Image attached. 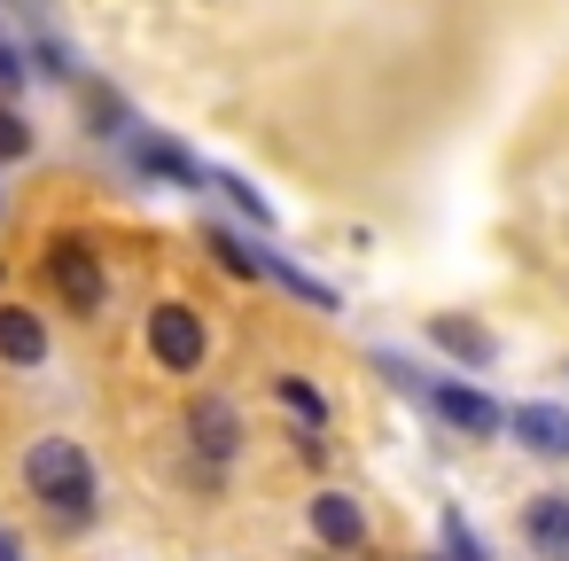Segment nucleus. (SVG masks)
<instances>
[{"mask_svg": "<svg viewBox=\"0 0 569 561\" xmlns=\"http://www.w3.org/2000/svg\"><path fill=\"white\" fill-rule=\"evenodd\" d=\"M429 343H437L445 359H460V367H491V359H499L491 328L468 320V312H437V320H429Z\"/></svg>", "mask_w": 569, "mask_h": 561, "instance_id": "obj_11", "label": "nucleus"}, {"mask_svg": "<svg viewBox=\"0 0 569 561\" xmlns=\"http://www.w3.org/2000/svg\"><path fill=\"white\" fill-rule=\"evenodd\" d=\"M0 219H9V188H0Z\"/></svg>", "mask_w": 569, "mask_h": 561, "instance_id": "obj_20", "label": "nucleus"}, {"mask_svg": "<svg viewBox=\"0 0 569 561\" xmlns=\"http://www.w3.org/2000/svg\"><path fill=\"white\" fill-rule=\"evenodd\" d=\"M0 561H24V538H17L9 522H0Z\"/></svg>", "mask_w": 569, "mask_h": 561, "instance_id": "obj_19", "label": "nucleus"}, {"mask_svg": "<svg viewBox=\"0 0 569 561\" xmlns=\"http://www.w3.org/2000/svg\"><path fill=\"white\" fill-rule=\"evenodd\" d=\"M126 149H133V164L149 172V180H172V188H211V172L172 141V133H157V126H133L126 133Z\"/></svg>", "mask_w": 569, "mask_h": 561, "instance_id": "obj_6", "label": "nucleus"}, {"mask_svg": "<svg viewBox=\"0 0 569 561\" xmlns=\"http://www.w3.org/2000/svg\"><path fill=\"white\" fill-rule=\"evenodd\" d=\"M24 79H32V56H24L9 32H0V102H17V94H24Z\"/></svg>", "mask_w": 569, "mask_h": 561, "instance_id": "obj_17", "label": "nucleus"}, {"mask_svg": "<svg viewBox=\"0 0 569 561\" xmlns=\"http://www.w3.org/2000/svg\"><path fill=\"white\" fill-rule=\"evenodd\" d=\"M211 188H219V196H227V203H234V211H242L250 227H273V203H266V196H258L250 180H234V172H211Z\"/></svg>", "mask_w": 569, "mask_h": 561, "instance_id": "obj_15", "label": "nucleus"}, {"mask_svg": "<svg viewBox=\"0 0 569 561\" xmlns=\"http://www.w3.org/2000/svg\"><path fill=\"white\" fill-rule=\"evenodd\" d=\"M273 398H281V413H297L305 429H328V398H320L305 374H273Z\"/></svg>", "mask_w": 569, "mask_h": 561, "instance_id": "obj_14", "label": "nucleus"}, {"mask_svg": "<svg viewBox=\"0 0 569 561\" xmlns=\"http://www.w3.org/2000/svg\"><path fill=\"white\" fill-rule=\"evenodd\" d=\"M79 102H87V118H94V133L102 141H126L141 118L126 110V94H110V87H94V79H79Z\"/></svg>", "mask_w": 569, "mask_h": 561, "instance_id": "obj_13", "label": "nucleus"}, {"mask_svg": "<svg viewBox=\"0 0 569 561\" xmlns=\"http://www.w3.org/2000/svg\"><path fill=\"white\" fill-rule=\"evenodd\" d=\"M437 561H491L483 538L468 530V514H445V553H437Z\"/></svg>", "mask_w": 569, "mask_h": 561, "instance_id": "obj_18", "label": "nucleus"}, {"mask_svg": "<svg viewBox=\"0 0 569 561\" xmlns=\"http://www.w3.org/2000/svg\"><path fill=\"white\" fill-rule=\"evenodd\" d=\"M149 359H157L164 374H196V367L211 359V328H203V312L180 304V297H164V304L149 312Z\"/></svg>", "mask_w": 569, "mask_h": 561, "instance_id": "obj_3", "label": "nucleus"}, {"mask_svg": "<svg viewBox=\"0 0 569 561\" xmlns=\"http://www.w3.org/2000/svg\"><path fill=\"white\" fill-rule=\"evenodd\" d=\"M305 522H312V538H320L328 553H367V507H359L351 491H312Z\"/></svg>", "mask_w": 569, "mask_h": 561, "instance_id": "obj_7", "label": "nucleus"}, {"mask_svg": "<svg viewBox=\"0 0 569 561\" xmlns=\"http://www.w3.org/2000/svg\"><path fill=\"white\" fill-rule=\"evenodd\" d=\"M421 405H429L445 429H460V437H499V429H507V405H491L476 382H421Z\"/></svg>", "mask_w": 569, "mask_h": 561, "instance_id": "obj_5", "label": "nucleus"}, {"mask_svg": "<svg viewBox=\"0 0 569 561\" xmlns=\"http://www.w3.org/2000/svg\"><path fill=\"white\" fill-rule=\"evenodd\" d=\"M522 545L538 561H569V491H538L522 507Z\"/></svg>", "mask_w": 569, "mask_h": 561, "instance_id": "obj_10", "label": "nucleus"}, {"mask_svg": "<svg viewBox=\"0 0 569 561\" xmlns=\"http://www.w3.org/2000/svg\"><path fill=\"white\" fill-rule=\"evenodd\" d=\"M180 429H188V444H196V460L203 468H227V460H242V405L227 398V390H203V398H188V413H180Z\"/></svg>", "mask_w": 569, "mask_h": 561, "instance_id": "obj_4", "label": "nucleus"}, {"mask_svg": "<svg viewBox=\"0 0 569 561\" xmlns=\"http://www.w3.org/2000/svg\"><path fill=\"white\" fill-rule=\"evenodd\" d=\"M48 312L32 304H0V367H48Z\"/></svg>", "mask_w": 569, "mask_h": 561, "instance_id": "obj_9", "label": "nucleus"}, {"mask_svg": "<svg viewBox=\"0 0 569 561\" xmlns=\"http://www.w3.org/2000/svg\"><path fill=\"white\" fill-rule=\"evenodd\" d=\"M421 561H429V553H421Z\"/></svg>", "mask_w": 569, "mask_h": 561, "instance_id": "obj_21", "label": "nucleus"}, {"mask_svg": "<svg viewBox=\"0 0 569 561\" xmlns=\"http://www.w3.org/2000/svg\"><path fill=\"white\" fill-rule=\"evenodd\" d=\"M24 499L56 522V530H94L102 514V475L87 460L79 437H32L24 444Z\"/></svg>", "mask_w": 569, "mask_h": 561, "instance_id": "obj_1", "label": "nucleus"}, {"mask_svg": "<svg viewBox=\"0 0 569 561\" xmlns=\"http://www.w3.org/2000/svg\"><path fill=\"white\" fill-rule=\"evenodd\" d=\"M203 250L219 258V273H234V281H266V250H258L250 234H234V227H203Z\"/></svg>", "mask_w": 569, "mask_h": 561, "instance_id": "obj_12", "label": "nucleus"}, {"mask_svg": "<svg viewBox=\"0 0 569 561\" xmlns=\"http://www.w3.org/2000/svg\"><path fill=\"white\" fill-rule=\"evenodd\" d=\"M40 141H32V126H24V110L17 102H0V164H24Z\"/></svg>", "mask_w": 569, "mask_h": 561, "instance_id": "obj_16", "label": "nucleus"}, {"mask_svg": "<svg viewBox=\"0 0 569 561\" xmlns=\"http://www.w3.org/2000/svg\"><path fill=\"white\" fill-rule=\"evenodd\" d=\"M40 281H48V297H56L63 312H79V320H94V312L110 304V266H102V250H94L87 234H56V242L40 250Z\"/></svg>", "mask_w": 569, "mask_h": 561, "instance_id": "obj_2", "label": "nucleus"}, {"mask_svg": "<svg viewBox=\"0 0 569 561\" xmlns=\"http://www.w3.org/2000/svg\"><path fill=\"white\" fill-rule=\"evenodd\" d=\"M507 437L530 460H569V405H507Z\"/></svg>", "mask_w": 569, "mask_h": 561, "instance_id": "obj_8", "label": "nucleus"}]
</instances>
